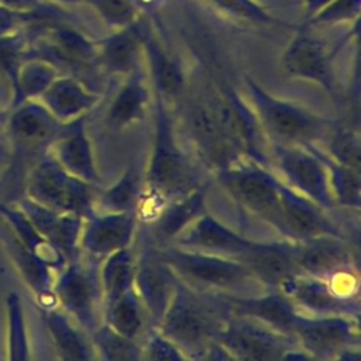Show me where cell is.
Wrapping results in <instances>:
<instances>
[{"instance_id": "cell-1", "label": "cell", "mask_w": 361, "mask_h": 361, "mask_svg": "<svg viewBox=\"0 0 361 361\" xmlns=\"http://www.w3.org/2000/svg\"><path fill=\"white\" fill-rule=\"evenodd\" d=\"M63 126L38 100L24 102L8 109L6 135L10 158L0 180V188L7 192L1 200L16 202L23 196L27 173L48 154L49 147L61 135Z\"/></svg>"}, {"instance_id": "cell-2", "label": "cell", "mask_w": 361, "mask_h": 361, "mask_svg": "<svg viewBox=\"0 0 361 361\" xmlns=\"http://www.w3.org/2000/svg\"><path fill=\"white\" fill-rule=\"evenodd\" d=\"M227 314L220 295L199 292L178 281L175 293L155 329L173 341L186 358L202 360Z\"/></svg>"}, {"instance_id": "cell-3", "label": "cell", "mask_w": 361, "mask_h": 361, "mask_svg": "<svg viewBox=\"0 0 361 361\" xmlns=\"http://www.w3.org/2000/svg\"><path fill=\"white\" fill-rule=\"evenodd\" d=\"M154 135L144 173V185L166 199L180 196L199 186L190 159L179 145L172 109L152 93Z\"/></svg>"}, {"instance_id": "cell-4", "label": "cell", "mask_w": 361, "mask_h": 361, "mask_svg": "<svg viewBox=\"0 0 361 361\" xmlns=\"http://www.w3.org/2000/svg\"><path fill=\"white\" fill-rule=\"evenodd\" d=\"M244 83L248 103L269 144H317L327 133V120L312 110L269 93L250 76H244Z\"/></svg>"}, {"instance_id": "cell-5", "label": "cell", "mask_w": 361, "mask_h": 361, "mask_svg": "<svg viewBox=\"0 0 361 361\" xmlns=\"http://www.w3.org/2000/svg\"><path fill=\"white\" fill-rule=\"evenodd\" d=\"M159 251L178 281L195 290L237 295V290L250 283H257L240 259L178 245L159 247Z\"/></svg>"}, {"instance_id": "cell-6", "label": "cell", "mask_w": 361, "mask_h": 361, "mask_svg": "<svg viewBox=\"0 0 361 361\" xmlns=\"http://www.w3.org/2000/svg\"><path fill=\"white\" fill-rule=\"evenodd\" d=\"M214 175L238 206L279 233L282 180L271 172L269 166L238 157Z\"/></svg>"}, {"instance_id": "cell-7", "label": "cell", "mask_w": 361, "mask_h": 361, "mask_svg": "<svg viewBox=\"0 0 361 361\" xmlns=\"http://www.w3.org/2000/svg\"><path fill=\"white\" fill-rule=\"evenodd\" d=\"M96 192V185L71 175L49 154L30 169L23 186V195L34 202L82 219L94 212Z\"/></svg>"}, {"instance_id": "cell-8", "label": "cell", "mask_w": 361, "mask_h": 361, "mask_svg": "<svg viewBox=\"0 0 361 361\" xmlns=\"http://www.w3.org/2000/svg\"><path fill=\"white\" fill-rule=\"evenodd\" d=\"M54 292L58 306L89 336L103 322V296L99 281V261L85 255L68 264L56 274Z\"/></svg>"}, {"instance_id": "cell-9", "label": "cell", "mask_w": 361, "mask_h": 361, "mask_svg": "<svg viewBox=\"0 0 361 361\" xmlns=\"http://www.w3.org/2000/svg\"><path fill=\"white\" fill-rule=\"evenodd\" d=\"M290 334L312 360L360 357V317L357 316H313L299 312Z\"/></svg>"}, {"instance_id": "cell-10", "label": "cell", "mask_w": 361, "mask_h": 361, "mask_svg": "<svg viewBox=\"0 0 361 361\" xmlns=\"http://www.w3.org/2000/svg\"><path fill=\"white\" fill-rule=\"evenodd\" d=\"M216 341L224 347L231 360L281 361L298 347L290 334L230 313L221 323Z\"/></svg>"}, {"instance_id": "cell-11", "label": "cell", "mask_w": 361, "mask_h": 361, "mask_svg": "<svg viewBox=\"0 0 361 361\" xmlns=\"http://www.w3.org/2000/svg\"><path fill=\"white\" fill-rule=\"evenodd\" d=\"M269 155L281 171L285 185L307 197L322 209L331 210L334 206L329 176L324 164L313 148L296 144H269Z\"/></svg>"}, {"instance_id": "cell-12", "label": "cell", "mask_w": 361, "mask_h": 361, "mask_svg": "<svg viewBox=\"0 0 361 361\" xmlns=\"http://www.w3.org/2000/svg\"><path fill=\"white\" fill-rule=\"evenodd\" d=\"M333 58V49H327L326 44L310 31V27L302 24L293 28V35L283 49L281 65L286 76L313 83L334 96Z\"/></svg>"}, {"instance_id": "cell-13", "label": "cell", "mask_w": 361, "mask_h": 361, "mask_svg": "<svg viewBox=\"0 0 361 361\" xmlns=\"http://www.w3.org/2000/svg\"><path fill=\"white\" fill-rule=\"evenodd\" d=\"M182 126L196 157L213 173L240 157L224 140L207 96L185 102Z\"/></svg>"}, {"instance_id": "cell-14", "label": "cell", "mask_w": 361, "mask_h": 361, "mask_svg": "<svg viewBox=\"0 0 361 361\" xmlns=\"http://www.w3.org/2000/svg\"><path fill=\"white\" fill-rule=\"evenodd\" d=\"M142 63L154 94L159 96L171 109L179 104L188 90V76L182 62L165 47L154 27L141 16Z\"/></svg>"}, {"instance_id": "cell-15", "label": "cell", "mask_w": 361, "mask_h": 361, "mask_svg": "<svg viewBox=\"0 0 361 361\" xmlns=\"http://www.w3.org/2000/svg\"><path fill=\"white\" fill-rule=\"evenodd\" d=\"M178 278L164 261L159 247L151 240L135 255L134 289L144 305L149 323L155 327L166 310L175 289Z\"/></svg>"}, {"instance_id": "cell-16", "label": "cell", "mask_w": 361, "mask_h": 361, "mask_svg": "<svg viewBox=\"0 0 361 361\" xmlns=\"http://www.w3.org/2000/svg\"><path fill=\"white\" fill-rule=\"evenodd\" d=\"M138 224L134 212H93L83 219L79 238L80 254L100 262L118 250L133 247Z\"/></svg>"}, {"instance_id": "cell-17", "label": "cell", "mask_w": 361, "mask_h": 361, "mask_svg": "<svg viewBox=\"0 0 361 361\" xmlns=\"http://www.w3.org/2000/svg\"><path fill=\"white\" fill-rule=\"evenodd\" d=\"M300 313L313 316H357L360 317L358 298H347L334 290L329 281L296 274L281 289Z\"/></svg>"}, {"instance_id": "cell-18", "label": "cell", "mask_w": 361, "mask_h": 361, "mask_svg": "<svg viewBox=\"0 0 361 361\" xmlns=\"http://www.w3.org/2000/svg\"><path fill=\"white\" fill-rule=\"evenodd\" d=\"M288 241H303L322 235H343L340 228L326 216V210L282 182L281 230Z\"/></svg>"}, {"instance_id": "cell-19", "label": "cell", "mask_w": 361, "mask_h": 361, "mask_svg": "<svg viewBox=\"0 0 361 361\" xmlns=\"http://www.w3.org/2000/svg\"><path fill=\"white\" fill-rule=\"evenodd\" d=\"M254 243L204 212L169 245L240 259Z\"/></svg>"}, {"instance_id": "cell-20", "label": "cell", "mask_w": 361, "mask_h": 361, "mask_svg": "<svg viewBox=\"0 0 361 361\" xmlns=\"http://www.w3.org/2000/svg\"><path fill=\"white\" fill-rule=\"evenodd\" d=\"M293 255L300 274L330 279L354 268L353 250L343 235H322L293 243Z\"/></svg>"}, {"instance_id": "cell-21", "label": "cell", "mask_w": 361, "mask_h": 361, "mask_svg": "<svg viewBox=\"0 0 361 361\" xmlns=\"http://www.w3.org/2000/svg\"><path fill=\"white\" fill-rule=\"evenodd\" d=\"M220 296L230 314L255 320L264 326L286 334H290L292 324L299 313L290 299L278 289H268L267 293L257 296Z\"/></svg>"}, {"instance_id": "cell-22", "label": "cell", "mask_w": 361, "mask_h": 361, "mask_svg": "<svg viewBox=\"0 0 361 361\" xmlns=\"http://www.w3.org/2000/svg\"><path fill=\"white\" fill-rule=\"evenodd\" d=\"M240 261L250 271L257 283L268 289H281V286L293 275L299 274L293 241L261 243L255 241L241 257Z\"/></svg>"}, {"instance_id": "cell-23", "label": "cell", "mask_w": 361, "mask_h": 361, "mask_svg": "<svg viewBox=\"0 0 361 361\" xmlns=\"http://www.w3.org/2000/svg\"><path fill=\"white\" fill-rule=\"evenodd\" d=\"M14 203L27 214L37 230L66 257L68 261L79 258V238L83 224L82 217L52 210L24 195Z\"/></svg>"}, {"instance_id": "cell-24", "label": "cell", "mask_w": 361, "mask_h": 361, "mask_svg": "<svg viewBox=\"0 0 361 361\" xmlns=\"http://www.w3.org/2000/svg\"><path fill=\"white\" fill-rule=\"evenodd\" d=\"M86 117L66 123L61 135L49 147L48 154L71 175L97 185L100 176L86 130Z\"/></svg>"}, {"instance_id": "cell-25", "label": "cell", "mask_w": 361, "mask_h": 361, "mask_svg": "<svg viewBox=\"0 0 361 361\" xmlns=\"http://www.w3.org/2000/svg\"><path fill=\"white\" fill-rule=\"evenodd\" d=\"M152 107V90L144 68L124 76L106 111V127L120 133L141 123Z\"/></svg>"}, {"instance_id": "cell-26", "label": "cell", "mask_w": 361, "mask_h": 361, "mask_svg": "<svg viewBox=\"0 0 361 361\" xmlns=\"http://www.w3.org/2000/svg\"><path fill=\"white\" fill-rule=\"evenodd\" d=\"M102 96L87 87L79 78L68 73L58 75L38 102L62 124L87 116Z\"/></svg>"}, {"instance_id": "cell-27", "label": "cell", "mask_w": 361, "mask_h": 361, "mask_svg": "<svg viewBox=\"0 0 361 361\" xmlns=\"http://www.w3.org/2000/svg\"><path fill=\"white\" fill-rule=\"evenodd\" d=\"M1 240L10 262L13 264L23 283L32 293L39 309L45 310L58 307L56 296L54 292L56 272L39 258L32 255L28 250H25L7 230Z\"/></svg>"}, {"instance_id": "cell-28", "label": "cell", "mask_w": 361, "mask_h": 361, "mask_svg": "<svg viewBox=\"0 0 361 361\" xmlns=\"http://www.w3.org/2000/svg\"><path fill=\"white\" fill-rule=\"evenodd\" d=\"M204 212L206 186L199 185L166 203L159 216L148 224L149 240L158 247L172 244L175 238Z\"/></svg>"}, {"instance_id": "cell-29", "label": "cell", "mask_w": 361, "mask_h": 361, "mask_svg": "<svg viewBox=\"0 0 361 361\" xmlns=\"http://www.w3.org/2000/svg\"><path fill=\"white\" fill-rule=\"evenodd\" d=\"M140 18L97 39V68L110 75L127 76L144 65Z\"/></svg>"}, {"instance_id": "cell-30", "label": "cell", "mask_w": 361, "mask_h": 361, "mask_svg": "<svg viewBox=\"0 0 361 361\" xmlns=\"http://www.w3.org/2000/svg\"><path fill=\"white\" fill-rule=\"evenodd\" d=\"M41 317L59 360H96L90 336L59 306L41 310Z\"/></svg>"}, {"instance_id": "cell-31", "label": "cell", "mask_w": 361, "mask_h": 361, "mask_svg": "<svg viewBox=\"0 0 361 361\" xmlns=\"http://www.w3.org/2000/svg\"><path fill=\"white\" fill-rule=\"evenodd\" d=\"M0 220L6 230L32 255L49 265L56 274L68 264L66 257L49 243L14 203L0 200Z\"/></svg>"}, {"instance_id": "cell-32", "label": "cell", "mask_w": 361, "mask_h": 361, "mask_svg": "<svg viewBox=\"0 0 361 361\" xmlns=\"http://www.w3.org/2000/svg\"><path fill=\"white\" fill-rule=\"evenodd\" d=\"M58 75H61L59 69L49 61L32 55L24 56L10 89L8 109L24 102L38 100Z\"/></svg>"}, {"instance_id": "cell-33", "label": "cell", "mask_w": 361, "mask_h": 361, "mask_svg": "<svg viewBox=\"0 0 361 361\" xmlns=\"http://www.w3.org/2000/svg\"><path fill=\"white\" fill-rule=\"evenodd\" d=\"M135 252L133 247L118 250L99 262L103 307L134 288Z\"/></svg>"}, {"instance_id": "cell-34", "label": "cell", "mask_w": 361, "mask_h": 361, "mask_svg": "<svg viewBox=\"0 0 361 361\" xmlns=\"http://www.w3.org/2000/svg\"><path fill=\"white\" fill-rule=\"evenodd\" d=\"M103 322L117 333L137 341H140L138 338L144 334L148 324L151 326L144 305L134 288L103 307Z\"/></svg>"}, {"instance_id": "cell-35", "label": "cell", "mask_w": 361, "mask_h": 361, "mask_svg": "<svg viewBox=\"0 0 361 361\" xmlns=\"http://www.w3.org/2000/svg\"><path fill=\"white\" fill-rule=\"evenodd\" d=\"M144 188V173L135 164H130L121 176L109 188L96 192L94 212L120 213L134 212Z\"/></svg>"}, {"instance_id": "cell-36", "label": "cell", "mask_w": 361, "mask_h": 361, "mask_svg": "<svg viewBox=\"0 0 361 361\" xmlns=\"http://www.w3.org/2000/svg\"><path fill=\"white\" fill-rule=\"evenodd\" d=\"M326 166L334 206L358 210L361 206V171L334 161L317 144H309Z\"/></svg>"}, {"instance_id": "cell-37", "label": "cell", "mask_w": 361, "mask_h": 361, "mask_svg": "<svg viewBox=\"0 0 361 361\" xmlns=\"http://www.w3.org/2000/svg\"><path fill=\"white\" fill-rule=\"evenodd\" d=\"M3 307L6 319V358L11 361H27L31 358V340L21 296L14 290L8 292L4 296Z\"/></svg>"}, {"instance_id": "cell-38", "label": "cell", "mask_w": 361, "mask_h": 361, "mask_svg": "<svg viewBox=\"0 0 361 361\" xmlns=\"http://www.w3.org/2000/svg\"><path fill=\"white\" fill-rule=\"evenodd\" d=\"M216 13L241 25L248 27H296L281 20L265 4L258 0H203Z\"/></svg>"}, {"instance_id": "cell-39", "label": "cell", "mask_w": 361, "mask_h": 361, "mask_svg": "<svg viewBox=\"0 0 361 361\" xmlns=\"http://www.w3.org/2000/svg\"><path fill=\"white\" fill-rule=\"evenodd\" d=\"M96 360L137 361L144 360L142 344L113 330L104 322L90 334Z\"/></svg>"}, {"instance_id": "cell-40", "label": "cell", "mask_w": 361, "mask_h": 361, "mask_svg": "<svg viewBox=\"0 0 361 361\" xmlns=\"http://www.w3.org/2000/svg\"><path fill=\"white\" fill-rule=\"evenodd\" d=\"M86 4L113 30L130 25L142 16L134 0H86Z\"/></svg>"}, {"instance_id": "cell-41", "label": "cell", "mask_w": 361, "mask_h": 361, "mask_svg": "<svg viewBox=\"0 0 361 361\" xmlns=\"http://www.w3.org/2000/svg\"><path fill=\"white\" fill-rule=\"evenodd\" d=\"M326 154L343 165L361 171L360 137L350 128H334L329 140Z\"/></svg>"}, {"instance_id": "cell-42", "label": "cell", "mask_w": 361, "mask_h": 361, "mask_svg": "<svg viewBox=\"0 0 361 361\" xmlns=\"http://www.w3.org/2000/svg\"><path fill=\"white\" fill-rule=\"evenodd\" d=\"M360 11L361 0H333L303 24L309 27L337 25L344 23L354 24L360 20Z\"/></svg>"}, {"instance_id": "cell-43", "label": "cell", "mask_w": 361, "mask_h": 361, "mask_svg": "<svg viewBox=\"0 0 361 361\" xmlns=\"http://www.w3.org/2000/svg\"><path fill=\"white\" fill-rule=\"evenodd\" d=\"M142 354H144V360H151V361L186 360L180 348L155 327H151L148 331L147 340L142 344Z\"/></svg>"}, {"instance_id": "cell-44", "label": "cell", "mask_w": 361, "mask_h": 361, "mask_svg": "<svg viewBox=\"0 0 361 361\" xmlns=\"http://www.w3.org/2000/svg\"><path fill=\"white\" fill-rule=\"evenodd\" d=\"M21 25H24L21 13H17L4 6H0V37L18 32V28Z\"/></svg>"}, {"instance_id": "cell-45", "label": "cell", "mask_w": 361, "mask_h": 361, "mask_svg": "<svg viewBox=\"0 0 361 361\" xmlns=\"http://www.w3.org/2000/svg\"><path fill=\"white\" fill-rule=\"evenodd\" d=\"M44 1L42 0H0V6H4L17 13H30L39 7Z\"/></svg>"}, {"instance_id": "cell-46", "label": "cell", "mask_w": 361, "mask_h": 361, "mask_svg": "<svg viewBox=\"0 0 361 361\" xmlns=\"http://www.w3.org/2000/svg\"><path fill=\"white\" fill-rule=\"evenodd\" d=\"M331 1L333 0H303L302 7H303V13H305V21L309 20L310 17H313L317 11H320L323 7H326Z\"/></svg>"}, {"instance_id": "cell-47", "label": "cell", "mask_w": 361, "mask_h": 361, "mask_svg": "<svg viewBox=\"0 0 361 361\" xmlns=\"http://www.w3.org/2000/svg\"><path fill=\"white\" fill-rule=\"evenodd\" d=\"M134 1H135V4H137V7H138L141 14L142 13H148V10L154 8L159 3V0H134Z\"/></svg>"}, {"instance_id": "cell-48", "label": "cell", "mask_w": 361, "mask_h": 361, "mask_svg": "<svg viewBox=\"0 0 361 361\" xmlns=\"http://www.w3.org/2000/svg\"><path fill=\"white\" fill-rule=\"evenodd\" d=\"M10 96V89H8V85L6 83L4 78L0 75V103L3 99H8ZM10 100V99H8Z\"/></svg>"}, {"instance_id": "cell-49", "label": "cell", "mask_w": 361, "mask_h": 361, "mask_svg": "<svg viewBox=\"0 0 361 361\" xmlns=\"http://www.w3.org/2000/svg\"><path fill=\"white\" fill-rule=\"evenodd\" d=\"M56 4H62V6H75V4H80V3H86V0H51Z\"/></svg>"}, {"instance_id": "cell-50", "label": "cell", "mask_w": 361, "mask_h": 361, "mask_svg": "<svg viewBox=\"0 0 361 361\" xmlns=\"http://www.w3.org/2000/svg\"><path fill=\"white\" fill-rule=\"evenodd\" d=\"M1 116H3V111H1V109H0V118H1Z\"/></svg>"}]
</instances>
